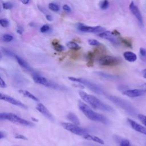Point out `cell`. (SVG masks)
<instances>
[{"label": "cell", "instance_id": "bcb514c9", "mask_svg": "<svg viewBox=\"0 0 146 146\" xmlns=\"http://www.w3.org/2000/svg\"><path fill=\"white\" fill-rule=\"evenodd\" d=\"M21 1L23 4L25 5H26L29 2V0H21Z\"/></svg>", "mask_w": 146, "mask_h": 146}, {"label": "cell", "instance_id": "60d3db41", "mask_svg": "<svg viewBox=\"0 0 146 146\" xmlns=\"http://www.w3.org/2000/svg\"><path fill=\"white\" fill-rule=\"evenodd\" d=\"M111 33H112V34L114 36H118V35H120V33H119V31H117V30H113V31H112Z\"/></svg>", "mask_w": 146, "mask_h": 146}, {"label": "cell", "instance_id": "6da1fadb", "mask_svg": "<svg viewBox=\"0 0 146 146\" xmlns=\"http://www.w3.org/2000/svg\"><path fill=\"white\" fill-rule=\"evenodd\" d=\"M79 94L80 98L92 108L110 112H115L114 110L110 106L104 103L96 96L88 94L83 91H79Z\"/></svg>", "mask_w": 146, "mask_h": 146}, {"label": "cell", "instance_id": "484cf974", "mask_svg": "<svg viewBox=\"0 0 146 146\" xmlns=\"http://www.w3.org/2000/svg\"><path fill=\"white\" fill-rule=\"evenodd\" d=\"M48 8L53 11H58L59 10V7L55 3H50L48 4Z\"/></svg>", "mask_w": 146, "mask_h": 146}, {"label": "cell", "instance_id": "4dcf8cb0", "mask_svg": "<svg viewBox=\"0 0 146 146\" xmlns=\"http://www.w3.org/2000/svg\"><path fill=\"white\" fill-rule=\"evenodd\" d=\"M0 25L3 27H7L9 25V22L6 19H0Z\"/></svg>", "mask_w": 146, "mask_h": 146}, {"label": "cell", "instance_id": "816d5d0a", "mask_svg": "<svg viewBox=\"0 0 146 146\" xmlns=\"http://www.w3.org/2000/svg\"><path fill=\"white\" fill-rule=\"evenodd\" d=\"M33 119L34 120H35V121H38V120H37V119H34V118H33Z\"/></svg>", "mask_w": 146, "mask_h": 146}, {"label": "cell", "instance_id": "f907efd6", "mask_svg": "<svg viewBox=\"0 0 146 146\" xmlns=\"http://www.w3.org/2000/svg\"><path fill=\"white\" fill-rule=\"evenodd\" d=\"M1 59H2V55H1V54L0 53V60H1Z\"/></svg>", "mask_w": 146, "mask_h": 146}, {"label": "cell", "instance_id": "7dc6e473", "mask_svg": "<svg viewBox=\"0 0 146 146\" xmlns=\"http://www.w3.org/2000/svg\"><path fill=\"white\" fill-rule=\"evenodd\" d=\"M4 136H5V134L3 133V132L0 131V139H2Z\"/></svg>", "mask_w": 146, "mask_h": 146}, {"label": "cell", "instance_id": "d6a6232c", "mask_svg": "<svg viewBox=\"0 0 146 146\" xmlns=\"http://www.w3.org/2000/svg\"><path fill=\"white\" fill-rule=\"evenodd\" d=\"M50 29V26H49L48 25H43V26L40 27V31H41L42 33H46V32H47L48 31H49Z\"/></svg>", "mask_w": 146, "mask_h": 146}, {"label": "cell", "instance_id": "681fc988", "mask_svg": "<svg viewBox=\"0 0 146 146\" xmlns=\"http://www.w3.org/2000/svg\"><path fill=\"white\" fill-rule=\"evenodd\" d=\"M29 25H30V26H31V27H34V26H35V25L34 23H30Z\"/></svg>", "mask_w": 146, "mask_h": 146}, {"label": "cell", "instance_id": "8fae6325", "mask_svg": "<svg viewBox=\"0 0 146 146\" xmlns=\"http://www.w3.org/2000/svg\"><path fill=\"white\" fill-rule=\"evenodd\" d=\"M146 92L143 89H132L124 91L123 95L129 98H136L144 95Z\"/></svg>", "mask_w": 146, "mask_h": 146}, {"label": "cell", "instance_id": "2e32d148", "mask_svg": "<svg viewBox=\"0 0 146 146\" xmlns=\"http://www.w3.org/2000/svg\"><path fill=\"white\" fill-rule=\"evenodd\" d=\"M15 58L18 62V63L19 64V66L24 68L25 70L28 71H32V68H31V67L29 65V64L25 61L23 59H22L21 58H20L19 56H17V55H15Z\"/></svg>", "mask_w": 146, "mask_h": 146}, {"label": "cell", "instance_id": "9a60e30c", "mask_svg": "<svg viewBox=\"0 0 146 146\" xmlns=\"http://www.w3.org/2000/svg\"><path fill=\"white\" fill-rule=\"evenodd\" d=\"M98 36L100 38H104L106 39H108V40H110L111 42L113 43H117V40L115 39V36L111 31H103L100 33H99Z\"/></svg>", "mask_w": 146, "mask_h": 146}, {"label": "cell", "instance_id": "7a4b0ae2", "mask_svg": "<svg viewBox=\"0 0 146 146\" xmlns=\"http://www.w3.org/2000/svg\"><path fill=\"white\" fill-rule=\"evenodd\" d=\"M78 107L79 110L88 119L92 121L100 122L106 124L109 123L108 119L105 116L94 112L87 104L83 103V102H79Z\"/></svg>", "mask_w": 146, "mask_h": 146}, {"label": "cell", "instance_id": "3957f363", "mask_svg": "<svg viewBox=\"0 0 146 146\" xmlns=\"http://www.w3.org/2000/svg\"><path fill=\"white\" fill-rule=\"evenodd\" d=\"M33 79L34 81L38 84H41L42 86L52 88L55 90H66V88L60 86L59 84L47 79V78H44V76H42V75H40L36 73H34L32 75Z\"/></svg>", "mask_w": 146, "mask_h": 146}, {"label": "cell", "instance_id": "b9f144b4", "mask_svg": "<svg viewBox=\"0 0 146 146\" xmlns=\"http://www.w3.org/2000/svg\"><path fill=\"white\" fill-rule=\"evenodd\" d=\"M38 9H39V10H40V11H41L42 13H46V9H44L43 7H42V6H39L38 5Z\"/></svg>", "mask_w": 146, "mask_h": 146}, {"label": "cell", "instance_id": "7c38bea8", "mask_svg": "<svg viewBox=\"0 0 146 146\" xmlns=\"http://www.w3.org/2000/svg\"><path fill=\"white\" fill-rule=\"evenodd\" d=\"M36 109L50 121H54V118L52 115L43 104L38 103L36 107Z\"/></svg>", "mask_w": 146, "mask_h": 146}, {"label": "cell", "instance_id": "8992f818", "mask_svg": "<svg viewBox=\"0 0 146 146\" xmlns=\"http://www.w3.org/2000/svg\"><path fill=\"white\" fill-rule=\"evenodd\" d=\"M5 119L13 123L21 125L26 127H33L34 124L30 121L23 119L15 113H5Z\"/></svg>", "mask_w": 146, "mask_h": 146}, {"label": "cell", "instance_id": "30bf717a", "mask_svg": "<svg viewBox=\"0 0 146 146\" xmlns=\"http://www.w3.org/2000/svg\"><path fill=\"white\" fill-rule=\"evenodd\" d=\"M78 29L86 33H101L104 30V29L100 26H87L83 25H79L78 26Z\"/></svg>", "mask_w": 146, "mask_h": 146}, {"label": "cell", "instance_id": "8d00e7d4", "mask_svg": "<svg viewBox=\"0 0 146 146\" xmlns=\"http://www.w3.org/2000/svg\"><path fill=\"white\" fill-rule=\"evenodd\" d=\"M2 50H3V51L4 52V53L6 55H7V56H15V55H14V54L11 51H10V50H7V49H6V48H2Z\"/></svg>", "mask_w": 146, "mask_h": 146}, {"label": "cell", "instance_id": "4316f807", "mask_svg": "<svg viewBox=\"0 0 146 146\" xmlns=\"http://www.w3.org/2000/svg\"><path fill=\"white\" fill-rule=\"evenodd\" d=\"M109 6V2L108 0H104L102 1L100 3V7L101 9L106 10L107 9Z\"/></svg>", "mask_w": 146, "mask_h": 146}, {"label": "cell", "instance_id": "d590c367", "mask_svg": "<svg viewBox=\"0 0 146 146\" xmlns=\"http://www.w3.org/2000/svg\"><path fill=\"white\" fill-rule=\"evenodd\" d=\"M140 57L141 58H144L146 56V49L143 47H140Z\"/></svg>", "mask_w": 146, "mask_h": 146}, {"label": "cell", "instance_id": "ac0fdd59", "mask_svg": "<svg viewBox=\"0 0 146 146\" xmlns=\"http://www.w3.org/2000/svg\"><path fill=\"white\" fill-rule=\"evenodd\" d=\"M123 56L126 60L129 62H134L137 59V55L131 51H126L124 52Z\"/></svg>", "mask_w": 146, "mask_h": 146}, {"label": "cell", "instance_id": "d6986e66", "mask_svg": "<svg viewBox=\"0 0 146 146\" xmlns=\"http://www.w3.org/2000/svg\"><path fill=\"white\" fill-rule=\"evenodd\" d=\"M19 92L22 94L23 96H24L25 97L28 98L30 99H32L35 102H39V100L35 96H34L33 94H32L31 92H30L29 91L25 90H23V89H21L19 90Z\"/></svg>", "mask_w": 146, "mask_h": 146}, {"label": "cell", "instance_id": "7bdbcfd3", "mask_svg": "<svg viewBox=\"0 0 146 146\" xmlns=\"http://www.w3.org/2000/svg\"><path fill=\"white\" fill-rule=\"evenodd\" d=\"M17 33H18L19 34H22V33H23V29H22V28L18 27L17 29Z\"/></svg>", "mask_w": 146, "mask_h": 146}, {"label": "cell", "instance_id": "52a82bcc", "mask_svg": "<svg viewBox=\"0 0 146 146\" xmlns=\"http://www.w3.org/2000/svg\"><path fill=\"white\" fill-rule=\"evenodd\" d=\"M62 126L65 129L72 132L74 134L77 135L83 136L84 135L88 133V131L87 129H84V128L78 126V125H76L73 123L64 122V123H62Z\"/></svg>", "mask_w": 146, "mask_h": 146}, {"label": "cell", "instance_id": "ab89813d", "mask_svg": "<svg viewBox=\"0 0 146 146\" xmlns=\"http://www.w3.org/2000/svg\"><path fill=\"white\" fill-rule=\"evenodd\" d=\"M46 18L48 21H52V19H53L52 16L50 14H46Z\"/></svg>", "mask_w": 146, "mask_h": 146}, {"label": "cell", "instance_id": "f35d334b", "mask_svg": "<svg viewBox=\"0 0 146 146\" xmlns=\"http://www.w3.org/2000/svg\"><path fill=\"white\" fill-rule=\"evenodd\" d=\"M63 9L66 12H67V13H70V12H71V8H70V6H69L68 5H64L63 6Z\"/></svg>", "mask_w": 146, "mask_h": 146}, {"label": "cell", "instance_id": "4fadbf2b", "mask_svg": "<svg viewBox=\"0 0 146 146\" xmlns=\"http://www.w3.org/2000/svg\"><path fill=\"white\" fill-rule=\"evenodd\" d=\"M129 8L131 12L133 13V14L135 16V17L137 18L139 22L141 24L143 25V17L141 14V13L139 9L135 5L133 2H131L129 4Z\"/></svg>", "mask_w": 146, "mask_h": 146}, {"label": "cell", "instance_id": "c3c4849f", "mask_svg": "<svg viewBox=\"0 0 146 146\" xmlns=\"http://www.w3.org/2000/svg\"><path fill=\"white\" fill-rule=\"evenodd\" d=\"M142 88L146 92V83L142 85Z\"/></svg>", "mask_w": 146, "mask_h": 146}, {"label": "cell", "instance_id": "1f68e13d", "mask_svg": "<svg viewBox=\"0 0 146 146\" xmlns=\"http://www.w3.org/2000/svg\"><path fill=\"white\" fill-rule=\"evenodd\" d=\"M138 118L142 122V123L146 125V116L143 114H138Z\"/></svg>", "mask_w": 146, "mask_h": 146}, {"label": "cell", "instance_id": "83f0119b", "mask_svg": "<svg viewBox=\"0 0 146 146\" xmlns=\"http://www.w3.org/2000/svg\"><path fill=\"white\" fill-rule=\"evenodd\" d=\"M121 42L127 47H132V43L131 42L126 38H121Z\"/></svg>", "mask_w": 146, "mask_h": 146}, {"label": "cell", "instance_id": "f6af8a7d", "mask_svg": "<svg viewBox=\"0 0 146 146\" xmlns=\"http://www.w3.org/2000/svg\"><path fill=\"white\" fill-rule=\"evenodd\" d=\"M142 74H143V77L146 79V68H145V69H144V70L142 71Z\"/></svg>", "mask_w": 146, "mask_h": 146}, {"label": "cell", "instance_id": "e575fe53", "mask_svg": "<svg viewBox=\"0 0 146 146\" xmlns=\"http://www.w3.org/2000/svg\"><path fill=\"white\" fill-rule=\"evenodd\" d=\"M14 137L17 139H21V140H27V138L24 135L22 134H16L14 136Z\"/></svg>", "mask_w": 146, "mask_h": 146}, {"label": "cell", "instance_id": "44dd1931", "mask_svg": "<svg viewBox=\"0 0 146 146\" xmlns=\"http://www.w3.org/2000/svg\"><path fill=\"white\" fill-rule=\"evenodd\" d=\"M67 117L68 120L71 121L73 124L78 125L80 124V121H79L78 117H77V116L75 113H74L72 112H70L67 115Z\"/></svg>", "mask_w": 146, "mask_h": 146}, {"label": "cell", "instance_id": "5b68a950", "mask_svg": "<svg viewBox=\"0 0 146 146\" xmlns=\"http://www.w3.org/2000/svg\"><path fill=\"white\" fill-rule=\"evenodd\" d=\"M68 79L71 81L79 83L80 84H83L84 86H87L88 88H90L92 91L98 94H100L101 93L103 92L102 88L98 86V85L95 84V83L87 80L86 79L81 78H75V77H68Z\"/></svg>", "mask_w": 146, "mask_h": 146}, {"label": "cell", "instance_id": "ee69618b", "mask_svg": "<svg viewBox=\"0 0 146 146\" xmlns=\"http://www.w3.org/2000/svg\"><path fill=\"white\" fill-rule=\"evenodd\" d=\"M5 119V113H0V120Z\"/></svg>", "mask_w": 146, "mask_h": 146}, {"label": "cell", "instance_id": "836d02e7", "mask_svg": "<svg viewBox=\"0 0 146 146\" xmlns=\"http://www.w3.org/2000/svg\"><path fill=\"white\" fill-rule=\"evenodd\" d=\"M120 146H131V144H130L129 141L127 139L122 140L120 142Z\"/></svg>", "mask_w": 146, "mask_h": 146}, {"label": "cell", "instance_id": "5bb4252c", "mask_svg": "<svg viewBox=\"0 0 146 146\" xmlns=\"http://www.w3.org/2000/svg\"><path fill=\"white\" fill-rule=\"evenodd\" d=\"M127 121L129 123V124H130L131 127L134 130L146 135V128L145 127L138 124L137 123H136V121H135L134 120H133L129 118L127 119Z\"/></svg>", "mask_w": 146, "mask_h": 146}, {"label": "cell", "instance_id": "f546056e", "mask_svg": "<svg viewBox=\"0 0 146 146\" xmlns=\"http://www.w3.org/2000/svg\"><path fill=\"white\" fill-rule=\"evenodd\" d=\"M88 42L89 43V44H90L91 46H99L100 44V43L96 40V39H89L88 40Z\"/></svg>", "mask_w": 146, "mask_h": 146}, {"label": "cell", "instance_id": "74e56055", "mask_svg": "<svg viewBox=\"0 0 146 146\" xmlns=\"http://www.w3.org/2000/svg\"><path fill=\"white\" fill-rule=\"evenodd\" d=\"M7 86L6 83H5V82L3 80V79L0 77V87L1 88H6Z\"/></svg>", "mask_w": 146, "mask_h": 146}, {"label": "cell", "instance_id": "ba28073f", "mask_svg": "<svg viewBox=\"0 0 146 146\" xmlns=\"http://www.w3.org/2000/svg\"><path fill=\"white\" fill-rule=\"evenodd\" d=\"M99 63L103 66H115L120 63V60L115 56L104 55L99 58Z\"/></svg>", "mask_w": 146, "mask_h": 146}, {"label": "cell", "instance_id": "e0dca14e", "mask_svg": "<svg viewBox=\"0 0 146 146\" xmlns=\"http://www.w3.org/2000/svg\"><path fill=\"white\" fill-rule=\"evenodd\" d=\"M83 137L84 139H85L86 140L93 141H95V142L98 143L100 144H104V141L101 138H100L99 137H97V136H94V135H90L88 133L84 135L83 136Z\"/></svg>", "mask_w": 146, "mask_h": 146}, {"label": "cell", "instance_id": "7402d4cb", "mask_svg": "<svg viewBox=\"0 0 146 146\" xmlns=\"http://www.w3.org/2000/svg\"><path fill=\"white\" fill-rule=\"evenodd\" d=\"M95 74H96L98 75L103 77L105 79H110V80H114V79H116L118 78L117 76H115V75H110L104 72H96Z\"/></svg>", "mask_w": 146, "mask_h": 146}, {"label": "cell", "instance_id": "9c48e42d", "mask_svg": "<svg viewBox=\"0 0 146 146\" xmlns=\"http://www.w3.org/2000/svg\"><path fill=\"white\" fill-rule=\"evenodd\" d=\"M0 100L5 101L6 102H8L13 105L21 107L22 108L24 109H27V106L26 105H25V104H23V103H22L21 101L13 98L12 96H9L7 95L2 94L0 92Z\"/></svg>", "mask_w": 146, "mask_h": 146}, {"label": "cell", "instance_id": "f1b7e54d", "mask_svg": "<svg viewBox=\"0 0 146 146\" xmlns=\"http://www.w3.org/2000/svg\"><path fill=\"white\" fill-rule=\"evenodd\" d=\"M2 6L4 9L9 10V9H11L13 7V5L11 2H5L3 3Z\"/></svg>", "mask_w": 146, "mask_h": 146}, {"label": "cell", "instance_id": "ffe728a7", "mask_svg": "<svg viewBox=\"0 0 146 146\" xmlns=\"http://www.w3.org/2000/svg\"><path fill=\"white\" fill-rule=\"evenodd\" d=\"M87 66L88 67H92L94 66V53L92 52H88L86 55Z\"/></svg>", "mask_w": 146, "mask_h": 146}, {"label": "cell", "instance_id": "d4e9b609", "mask_svg": "<svg viewBox=\"0 0 146 146\" xmlns=\"http://www.w3.org/2000/svg\"><path fill=\"white\" fill-rule=\"evenodd\" d=\"M2 39L5 42H11L13 39V36L10 34H6L3 35Z\"/></svg>", "mask_w": 146, "mask_h": 146}, {"label": "cell", "instance_id": "277c9868", "mask_svg": "<svg viewBox=\"0 0 146 146\" xmlns=\"http://www.w3.org/2000/svg\"><path fill=\"white\" fill-rule=\"evenodd\" d=\"M106 96L108 99H109L110 100L113 102L115 104H116L120 108H123V110L126 111L127 112H128L131 115H134V114L135 115L136 113L135 109H134V108L131 104H129L128 103H127L125 100L118 97L106 94Z\"/></svg>", "mask_w": 146, "mask_h": 146}, {"label": "cell", "instance_id": "cb8c5ba5", "mask_svg": "<svg viewBox=\"0 0 146 146\" xmlns=\"http://www.w3.org/2000/svg\"><path fill=\"white\" fill-rule=\"evenodd\" d=\"M67 46L70 49L74 50V51H77V50H79V49H80V47L76 42H72V41L68 42L67 43Z\"/></svg>", "mask_w": 146, "mask_h": 146}, {"label": "cell", "instance_id": "603a6c76", "mask_svg": "<svg viewBox=\"0 0 146 146\" xmlns=\"http://www.w3.org/2000/svg\"><path fill=\"white\" fill-rule=\"evenodd\" d=\"M52 45H53V47H54V48L55 51H58V52H61L63 50H64V47L62 45V44H60L58 40H54L52 41Z\"/></svg>", "mask_w": 146, "mask_h": 146}]
</instances>
